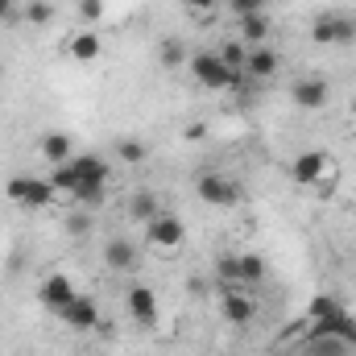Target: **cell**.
<instances>
[{"mask_svg": "<svg viewBox=\"0 0 356 356\" xmlns=\"http://www.w3.org/2000/svg\"><path fill=\"white\" fill-rule=\"evenodd\" d=\"M182 4H186V8H195V13H211L220 0H182Z\"/></svg>", "mask_w": 356, "mask_h": 356, "instance_id": "f1b7e54d", "label": "cell"}, {"mask_svg": "<svg viewBox=\"0 0 356 356\" xmlns=\"http://www.w3.org/2000/svg\"><path fill=\"white\" fill-rule=\"evenodd\" d=\"M311 42L315 46H353L356 42V17L353 13H319L311 21Z\"/></svg>", "mask_w": 356, "mask_h": 356, "instance_id": "277c9868", "label": "cell"}, {"mask_svg": "<svg viewBox=\"0 0 356 356\" xmlns=\"http://www.w3.org/2000/svg\"><path fill=\"white\" fill-rule=\"evenodd\" d=\"M67 50H71V58H75V63H95V58H99V50H104V42H99V33L83 29V33H75V38L67 42Z\"/></svg>", "mask_w": 356, "mask_h": 356, "instance_id": "ac0fdd59", "label": "cell"}, {"mask_svg": "<svg viewBox=\"0 0 356 356\" xmlns=\"http://www.w3.org/2000/svg\"><path fill=\"white\" fill-rule=\"evenodd\" d=\"M195 195H199L203 203H211V207H236V203L245 199L241 182L232 175H220V170H203V175L195 178Z\"/></svg>", "mask_w": 356, "mask_h": 356, "instance_id": "5b68a950", "label": "cell"}, {"mask_svg": "<svg viewBox=\"0 0 356 356\" xmlns=\"http://www.w3.org/2000/svg\"><path fill=\"white\" fill-rule=\"evenodd\" d=\"M21 17H25L29 25H50V21H54V4H50V0H29V4L21 8Z\"/></svg>", "mask_w": 356, "mask_h": 356, "instance_id": "603a6c76", "label": "cell"}, {"mask_svg": "<svg viewBox=\"0 0 356 356\" xmlns=\"http://www.w3.org/2000/svg\"><path fill=\"white\" fill-rule=\"evenodd\" d=\"M124 307H129L133 323H141V327H154V323H158V315H162V307H158V294H154L145 282L129 286V294H124Z\"/></svg>", "mask_w": 356, "mask_h": 356, "instance_id": "8fae6325", "label": "cell"}, {"mask_svg": "<svg viewBox=\"0 0 356 356\" xmlns=\"http://www.w3.org/2000/svg\"><path fill=\"white\" fill-rule=\"evenodd\" d=\"M307 344H311L307 356H353V348L344 340H307Z\"/></svg>", "mask_w": 356, "mask_h": 356, "instance_id": "d4e9b609", "label": "cell"}, {"mask_svg": "<svg viewBox=\"0 0 356 356\" xmlns=\"http://www.w3.org/2000/svg\"><path fill=\"white\" fill-rule=\"evenodd\" d=\"M344 302L340 298H332V294H315L311 302H307V319H327V315H336Z\"/></svg>", "mask_w": 356, "mask_h": 356, "instance_id": "cb8c5ba5", "label": "cell"}, {"mask_svg": "<svg viewBox=\"0 0 356 356\" xmlns=\"http://www.w3.org/2000/svg\"><path fill=\"white\" fill-rule=\"evenodd\" d=\"M191 75H195V83H199L203 91H236V88L249 83L245 71H232L216 50H199V54H191Z\"/></svg>", "mask_w": 356, "mask_h": 356, "instance_id": "7a4b0ae2", "label": "cell"}, {"mask_svg": "<svg viewBox=\"0 0 356 356\" xmlns=\"http://www.w3.org/2000/svg\"><path fill=\"white\" fill-rule=\"evenodd\" d=\"M129 216H133V220H141V224H149L154 216H162L158 195H154V191H137V195L129 199Z\"/></svg>", "mask_w": 356, "mask_h": 356, "instance_id": "d6986e66", "label": "cell"}, {"mask_svg": "<svg viewBox=\"0 0 356 356\" xmlns=\"http://www.w3.org/2000/svg\"><path fill=\"white\" fill-rule=\"evenodd\" d=\"M4 195L17 207H25V211H42V207H50L58 199V191L50 186V178H33V175H13L4 182Z\"/></svg>", "mask_w": 356, "mask_h": 356, "instance_id": "3957f363", "label": "cell"}, {"mask_svg": "<svg viewBox=\"0 0 356 356\" xmlns=\"http://www.w3.org/2000/svg\"><path fill=\"white\" fill-rule=\"evenodd\" d=\"M108 178H112V166L99 154H75L71 162L50 170V186L58 195H75L79 186H108Z\"/></svg>", "mask_w": 356, "mask_h": 356, "instance_id": "6da1fadb", "label": "cell"}, {"mask_svg": "<svg viewBox=\"0 0 356 356\" xmlns=\"http://www.w3.org/2000/svg\"><path fill=\"white\" fill-rule=\"evenodd\" d=\"M58 319H63L71 332H95V327H99V302H95L91 294H83V290H79V294H75V298L58 311Z\"/></svg>", "mask_w": 356, "mask_h": 356, "instance_id": "9c48e42d", "label": "cell"}, {"mask_svg": "<svg viewBox=\"0 0 356 356\" xmlns=\"http://www.w3.org/2000/svg\"><path fill=\"white\" fill-rule=\"evenodd\" d=\"M67 228H71V232H88V228H91V220L83 216V211H79V216H71V220H67Z\"/></svg>", "mask_w": 356, "mask_h": 356, "instance_id": "83f0119b", "label": "cell"}, {"mask_svg": "<svg viewBox=\"0 0 356 356\" xmlns=\"http://www.w3.org/2000/svg\"><path fill=\"white\" fill-rule=\"evenodd\" d=\"M232 71H245V58H249V46L241 42V38H228V42H220V50H216Z\"/></svg>", "mask_w": 356, "mask_h": 356, "instance_id": "7402d4cb", "label": "cell"}, {"mask_svg": "<svg viewBox=\"0 0 356 356\" xmlns=\"http://www.w3.org/2000/svg\"><path fill=\"white\" fill-rule=\"evenodd\" d=\"M158 63H162L166 71H178L182 63H191V58H186V42H178V38H162V42H158Z\"/></svg>", "mask_w": 356, "mask_h": 356, "instance_id": "44dd1931", "label": "cell"}, {"mask_svg": "<svg viewBox=\"0 0 356 356\" xmlns=\"http://www.w3.org/2000/svg\"><path fill=\"white\" fill-rule=\"evenodd\" d=\"M13 17H17V4H13V0H0V25L13 21Z\"/></svg>", "mask_w": 356, "mask_h": 356, "instance_id": "f546056e", "label": "cell"}, {"mask_svg": "<svg viewBox=\"0 0 356 356\" xmlns=\"http://www.w3.org/2000/svg\"><path fill=\"white\" fill-rule=\"evenodd\" d=\"M277 71H282V54L273 46H253L249 50V58H245V79L249 83H266Z\"/></svg>", "mask_w": 356, "mask_h": 356, "instance_id": "5bb4252c", "label": "cell"}, {"mask_svg": "<svg viewBox=\"0 0 356 356\" xmlns=\"http://www.w3.org/2000/svg\"><path fill=\"white\" fill-rule=\"evenodd\" d=\"M269 0H228V13L241 21V17H253V13H266Z\"/></svg>", "mask_w": 356, "mask_h": 356, "instance_id": "4316f807", "label": "cell"}, {"mask_svg": "<svg viewBox=\"0 0 356 356\" xmlns=\"http://www.w3.org/2000/svg\"><path fill=\"white\" fill-rule=\"evenodd\" d=\"M348 112H353V120H356V95H353V108H348Z\"/></svg>", "mask_w": 356, "mask_h": 356, "instance_id": "4dcf8cb0", "label": "cell"}, {"mask_svg": "<svg viewBox=\"0 0 356 356\" xmlns=\"http://www.w3.org/2000/svg\"><path fill=\"white\" fill-rule=\"evenodd\" d=\"M116 158H120L124 166H141V162H149V145H145L141 137H120V141H116Z\"/></svg>", "mask_w": 356, "mask_h": 356, "instance_id": "ffe728a7", "label": "cell"}, {"mask_svg": "<svg viewBox=\"0 0 356 356\" xmlns=\"http://www.w3.org/2000/svg\"><path fill=\"white\" fill-rule=\"evenodd\" d=\"M307 340H344L348 348L356 353V319L348 307H340L336 315H327V319H311V336Z\"/></svg>", "mask_w": 356, "mask_h": 356, "instance_id": "52a82bcc", "label": "cell"}, {"mask_svg": "<svg viewBox=\"0 0 356 356\" xmlns=\"http://www.w3.org/2000/svg\"><path fill=\"white\" fill-rule=\"evenodd\" d=\"M75 294H79V290H75L71 273H46V277H42V286H38V302H42L50 315H58Z\"/></svg>", "mask_w": 356, "mask_h": 356, "instance_id": "30bf717a", "label": "cell"}, {"mask_svg": "<svg viewBox=\"0 0 356 356\" xmlns=\"http://www.w3.org/2000/svg\"><path fill=\"white\" fill-rule=\"evenodd\" d=\"M241 25V42L253 50V46H269V33H273V25H269L266 13H253V17H241L236 21Z\"/></svg>", "mask_w": 356, "mask_h": 356, "instance_id": "e0dca14e", "label": "cell"}, {"mask_svg": "<svg viewBox=\"0 0 356 356\" xmlns=\"http://www.w3.org/2000/svg\"><path fill=\"white\" fill-rule=\"evenodd\" d=\"M145 241H149L154 249L170 253V249H178V245L186 241V224L178 220L175 211H162V216H154V220L145 224Z\"/></svg>", "mask_w": 356, "mask_h": 356, "instance_id": "ba28073f", "label": "cell"}, {"mask_svg": "<svg viewBox=\"0 0 356 356\" xmlns=\"http://www.w3.org/2000/svg\"><path fill=\"white\" fill-rule=\"evenodd\" d=\"M327 178V158L319 149H302L294 162H290V182L294 186H319Z\"/></svg>", "mask_w": 356, "mask_h": 356, "instance_id": "7c38bea8", "label": "cell"}, {"mask_svg": "<svg viewBox=\"0 0 356 356\" xmlns=\"http://www.w3.org/2000/svg\"><path fill=\"white\" fill-rule=\"evenodd\" d=\"M75 13H79V21L95 25V21H104V0H75Z\"/></svg>", "mask_w": 356, "mask_h": 356, "instance_id": "484cf974", "label": "cell"}, {"mask_svg": "<svg viewBox=\"0 0 356 356\" xmlns=\"http://www.w3.org/2000/svg\"><path fill=\"white\" fill-rule=\"evenodd\" d=\"M104 266L112 269V273H129V269L137 266V245L129 236H112L104 245Z\"/></svg>", "mask_w": 356, "mask_h": 356, "instance_id": "2e32d148", "label": "cell"}, {"mask_svg": "<svg viewBox=\"0 0 356 356\" xmlns=\"http://www.w3.org/2000/svg\"><path fill=\"white\" fill-rule=\"evenodd\" d=\"M220 315H224L232 327H249V323L257 319V302L236 286V290H224V298H220Z\"/></svg>", "mask_w": 356, "mask_h": 356, "instance_id": "4fadbf2b", "label": "cell"}, {"mask_svg": "<svg viewBox=\"0 0 356 356\" xmlns=\"http://www.w3.org/2000/svg\"><path fill=\"white\" fill-rule=\"evenodd\" d=\"M38 149H42V158H46L50 166H63V162H71V158H75V141H71V133H63V129L42 133Z\"/></svg>", "mask_w": 356, "mask_h": 356, "instance_id": "9a60e30c", "label": "cell"}, {"mask_svg": "<svg viewBox=\"0 0 356 356\" xmlns=\"http://www.w3.org/2000/svg\"><path fill=\"white\" fill-rule=\"evenodd\" d=\"M327 99H332V83L323 75H302V79L290 83V104L298 112H323Z\"/></svg>", "mask_w": 356, "mask_h": 356, "instance_id": "8992f818", "label": "cell"}]
</instances>
